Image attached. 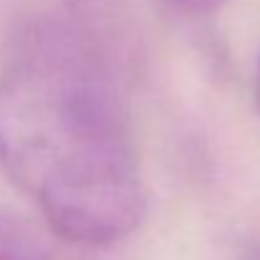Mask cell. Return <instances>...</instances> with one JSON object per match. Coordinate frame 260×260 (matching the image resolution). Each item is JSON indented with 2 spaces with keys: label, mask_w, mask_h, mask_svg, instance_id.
Listing matches in <instances>:
<instances>
[{
  "label": "cell",
  "mask_w": 260,
  "mask_h": 260,
  "mask_svg": "<svg viewBox=\"0 0 260 260\" xmlns=\"http://www.w3.org/2000/svg\"><path fill=\"white\" fill-rule=\"evenodd\" d=\"M0 260H53L15 217L0 210Z\"/></svg>",
  "instance_id": "cell-2"
},
{
  "label": "cell",
  "mask_w": 260,
  "mask_h": 260,
  "mask_svg": "<svg viewBox=\"0 0 260 260\" xmlns=\"http://www.w3.org/2000/svg\"><path fill=\"white\" fill-rule=\"evenodd\" d=\"M167 3L184 13H212L220 5H225L228 0H167Z\"/></svg>",
  "instance_id": "cell-3"
},
{
  "label": "cell",
  "mask_w": 260,
  "mask_h": 260,
  "mask_svg": "<svg viewBox=\"0 0 260 260\" xmlns=\"http://www.w3.org/2000/svg\"><path fill=\"white\" fill-rule=\"evenodd\" d=\"M0 167L69 240L109 245L144 217L126 109L104 61L66 23L36 20L8 43Z\"/></svg>",
  "instance_id": "cell-1"
},
{
  "label": "cell",
  "mask_w": 260,
  "mask_h": 260,
  "mask_svg": "<svg viewBox=\"0 0 260 260\" xmlns=\"http://www.w3.org/2000/svg\"><path fill=\"white\" fill-rule=\"evenodd\" d=\"M255 99H258L260 106V58H258V69H255Z\"/></svg>",
  "instance_id": "cell-5"
},
{
  "label": "cell",
  "mask_w": 260,
  "mask_h": 260,
  "mask_svg": "<svg viewBox=\"0 0 260 260\" xmlns=\"http://www.w3.org/2000/svg\"><path fill=\"white\" fill-rule=\"evenodd\" d=\"M238 260H260V248H250L248 253H243Z\"/></svg>",
  "instance_id": "cell-4"
}]
</instances>
